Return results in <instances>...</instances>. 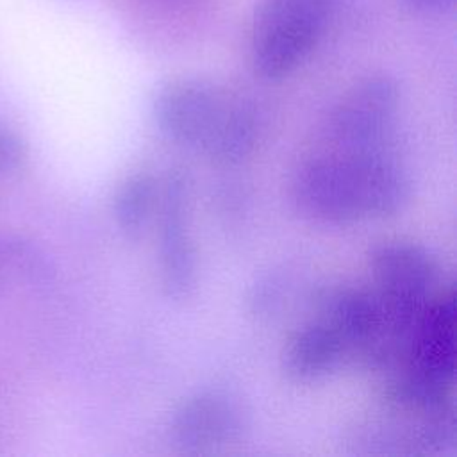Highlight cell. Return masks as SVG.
<instances>
[{
    "label": "cell",
    "instance_id": "cell-1",
    "mask_svg": "<svg viewBox=\"0 0 457 457\" xmlns=\"http://www.w3.org/2000/svg\"><path fill=\"white\" fill-rule=\"evenodd\" d=\"M296 209L325 225H350L403 209L411 195L405 170L380 150H337L302 159L289 179Z\"/></svg>",
    "mask_w": 457,
    "mask_h": 457
},
{
    "label": "cell",
    "instance_id": "cell-2",
    "mask_svg": "<svg viewBox=\"0 0 457 457\" xmlns=\"http://www.w3.org/2000/svg\"><path fill=\"white\" fill-rule=\"evenodd\" d=\"M250 98L200 77H175L154 96V120L171 143L218 162L245 137Z\"/></svg>",
    "mask_w": 457,
    "mask_h": 457
},
{
    "label": "cell",
    "instance_id": "cell-3",
    "mask_svg": "<svg viewBox=\"0 0 457 457\" xmlns=\"http://www.w3.org/2000/svg\"><path fill=\"white\" fill-rule=\"evenodd\" d=\"M339 0H259L250 29L255 75L280 80L291 75L323 37Z\"/></svg>",
    "mask_w": 457,
    "mask_h": 457
},
{
    "label": "cell",
    "instance_id": "cell-4",
    "mask_svg": "<svg viewBox=\"0 0 457 457\" xmlns=\"http://www.w3.org/2000/svg\"><path fill=\"white\" fill-rule=\"evenodd\" d=\"M373 293L389 327L409 339L421 312L443 287L436 257L420 243L387 239L370 252Z\"/></svg>",
    "mask_w": 457,
    "mask_h": 457
},
{
    "label": "cell",
    "instance_id": "cell-5",
    "mask_svg": "<svg viewBox=\"0 0 457 457\" xmlns=\"http://www.w3.org/2000/svg\"><path fill=\"white\" fill-rule=\"evenodd\" d=\"M400 84L375 71L350 86L327 114V134L337 150L386 148L400 107Z\"/></svg>",
    "mask_w": 457,
    "mask_h": 457
},
{
    "label": "cell",
    "instance_id": "cell-6",
    "mask_svg": "<svg viewBox=\"0 0 457 457\" xmlns=\"http://www.w3.org/2000/svg\"><path fill=\"white\" fill-rule=\"evenodd\" d=\"M159 282L168 298L182 300L196 282V252L191 236V180L170 170L159 182L157 205Z\"/></svg>",
    "mask_w": 457,
    "mask_h": 457
},
{
    "label": "cell",
    "instance_id": "cell-7",
    "mask_svg": "<svg viewBox=\"0 0 457 457\" xmlns=\"http://www.w3.org/2000/svg\"><path fill=\"white\" fill-rule=\"evenodd\" d=\"M248 425L243 402L225 389H202L186 396L173 409L168 432L175 446L205 452L237 441Z\"/></svg>",
    "mask_w": 457,
    "mask_h": 457
},
{
    "label": "cell",
    "instance_id": "cell-8",
    "mask_svg": "<svg viewBox=\"0 0 457 457\" xmlns=\"http://www.w3.org/2000/svg\"><path fill=\"white\" fill-rule=\"evenodd\" d=\"M455 289L446 286L441 287L425 307L411 334L403 357L389 370H405L437 387L452 391L455 373Z\"/></svg>",
    "mask_w": 457,
    "mask_h": 457
},
{
    "label": "cell",
    "instance_id": "cell-9",
    "mask_svg": "<svg viewBox=\"0 0 457 457\" xmlns=\"http://www.w3.org/2000/svg\"><path fill=\"white\" fill-rule=\"evenodd\" d=\"M348 355L343 339L325 321L312 316L287 339L282 352V370L296 382L323 377Z\"/></svg>",
    "mask_w": 457,
    "mask_h": 457
},
{
    "label": "cell",
    "instance_id": "cell-10",
    "mask_svg": "<svg viewBox=\"0 0 457 457\" xmlns=\"http://www.w3.org/2000/svg\"><path fill=\"white\" fill-rule=\"evenodd\" d=\"M159 180L145 170L121 179L112 196V218L127 239H137L155 212Z\"/></svg>",
    "mask_w": 457,
    "mask_h": 457
},
{
    "label": "cell",
    "instance_id": "cell-11",
    "mask_svg": "<svg viewBox=\"0 0 457 457\" xmlns=\"http://www.w3.org/2000/svg\"><path fill=\"white\" fill-rule=\"evenodd\" d=\"M48 273L45 255L30 241L14 234H0V286L16 278L41 280Z\"/></svg>",
    "mask_w": 457,
    "mask_h": 457
},
{
    "label": "cell",
    "instance_id": "cell-12",
    "mask_svg": "<svg viewBox=\"0 0 457 457\" xmlns=\"http://www.w3.org/2000/svg\"><path fill=\"white\" fill-rule=\"evenodd\" d=\"M23 145L20 137L0 125V173H7L16 170L23 161Z\"/></svg>",
    "mask_w": 457,
    "mask_h": 457
},
{
    "label": "cell",
    "instance_id": "cell-13",
    "mask_svg": "<svg viewBox=\"0 0 457 457\" xmlns=\"http://www.w3.org/2000/svg\"><path fill=\"white\" fill-rule=\"evenodd\" d=\"M409 11L416 14H439L452 7L453 0H400Z\"/></svg>",
    "mask_w": 457,
    "mask_h": 457
}]
</instances>
